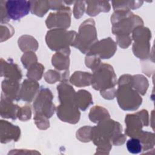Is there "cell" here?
I'll list each match as a JSON object with an SVG mask.
<instances>
[{
  "mask_svg": "<svg viewBox=\"0 0 155 155\" xmlns=\"http://www.w3.org/2000/svg\"><path fill=\"white\" fill-rule=\"evenodd\" d=\"M93 20L85 21L79 28V33L73 44V46L78 48L82 52L88 51L96 39V31Z\"/></svg>",
  "mask_w": 155,
  "mask_h": 155,
  "instance_id": "cell-1",
  "label": "cell"
},
{
  "mask_svg": "<svg viewBox=\"0 0 155 155\" xmlns=\"http://www.w3.org/2000/svg\"><path fill=\"white\" fill-rule=\"evenodd\" d=\"M74 31H67L63 29L53 30L47 33L46 41L48 46L54 50L68 48L69 44L73 45L76 40Z\"/></svg>",
  "mask_w": 155,
  "mask_h": 155,
  "instance_id": "cell-2",
  "label": "cell"
},
{
  "mask_svg": "<svg viewBox=\"0 0 155 155\" xmlns=\"http://www.w3.org/2000/svg\"><path fill=\"white\" fill-rule=\"evenodd\" d=\"M119 87L117 91V97L120 107L125 110L137 109L141 104V97L136 91L128 86V82H119Z\"/></svg>",
  "mask_w": 155,
  "mask_h": 155,
  "instance_id": "cell-3",
  "label": "cell"
},
{
  "mask_svg": "<svg viewBox=\"0 0 155 155\" xmlns=\"http://www.w3.org/2000/svg\"><path fill=\"white\" fill-rule=\"evenodd\" d=\"M116 83V76L112 67L103 64L96 68L92 76L91 84L96 90L113 88Z\"/></svg>",
  "mask_w": 155,
  "mask_h": 155,
  "instance_id": "cell-4",
  "label": "cell"
},
{
  "mask_svg": "<svg viewBox=\"0 0 155 155\" xmlns=\"http://www.w3.org/2000/svg\"><path fill=\"white\" fill-rule=\"evenodd\" d=\"M5 4L9 18L15 21L27 15L31 8L30 2L27 1H7Z\"/></svg>",
  "mask_w": 155,
  "mask_h": 155,
  "instance_id": "cell-5",
  "label": "cell"
},
{
  "mask_svg": "<svg viewBox=\"0 0 155 155\" xmlns=\"http://www.w3.org/2000/svg\"><path fill=\"white\" fill-rule=\"evenodd\" d=\"M53 98L51 91L48 89H42L33 104L36 113L42 110L45 117H50L54 113V105L51 103Z\"/></svg>",
  "mask_w": 155,
  "mask_h": 155,
  "instance_id": "cell-6",
  "label": "cell"
},
{
  "mask_svg": "<svg viewBox=\"0 0 155 155\" xmlns=\"http://www.w3.org/2000/svg\"><path fill=\"white\" fill-rule=\"evenodd\" d=\"M116 50L115 42L110 38H107L96 42L90 47L88 54H99L102 59H108L112 56Z\"/></svg>",
  "mask_w": 155,
  "mask_h": 155,
  "instance_id": "cell-7",
  "label": "cell"
},
{
  "mask_svg": "<svg viewBox=\"0 0 155 155\" xmlns=\"http://www.w3.org/2000/svg\"><path fill=\"white\" fill-rule=\"evenodd\" d=\"M62 104L58 107V116L62 120L70 123H76L78 122L80 113L77 108L76 102L69 101L61 102Z\"/></svg>",
  "mask_w": 155,
  "mask_h": 155,
  "instance_id": "cell-8",
  "label": "cell"
},
{
  "mask_svg": "<svg viewBox=\"0 0 155 155\" xmlns=\"http://www.w3.org/2000/svg\"><path fill=\"white\" fill-rule=\"evenodd\" d=\"M48 28L53 27H61L67 28L70 24V9L64 7L59 10L57 13H50L46 21Z\"/></svg>",
  "mask_w": 155,
  "mask_h": 155,
  "instance_id": "cell-9",
  "label": "cell"
},
{
  "mask_svg": "<svg viewBox=\"0 0 155 155\" xmlns=\"http://www.w3.org/2000/svg\"><path fill=\"white\" fill-rule=\"evenodd\" d=\"M20 135V129L5 120H1V141L6 143L12 139L17 140Z\"/></svg>",
  "mask_w": 155,
  "mask_h": 155,
  "instance_id": "cell-10",
  "label": "cell"
},
{
  "mask_svg": "<svg viewBox=\"0 0 155 155\" xmlns=\"http://www.w3.org/2000/svg\"><path fill=\"white\" fill-rule=\"evenodd\" d=\"M12 99L1 94V114L2 117L7 118L16 119V114L17 113L18 106L14 105Z\"/></svg>",
  "mask_w": 155,
  "mask_h": 155,
  "instance_id": "cell-11",
  "label": "cell"
},
{
  "mask_svg": "<svg viewBox=\"0 0 155 155\" xmlns=\"http://www.w3.org/2000/svg\"><path fill=\"white\" fill-rule=\"evenodd\" d=\"M1 64L4 65V68L1 67V75L4 73V76L8 78V79L19 81L21 79V73L20 70L18 68V66L16 64L11 62L8 63L4 61V64L1 62Z\"/></svg>",
  "mask_w": 155,
  "mask_h": 155,
  "instance_id": "cell-12",
  "label": "cell"
},
{
  "mask_svg": "<svg viewBox=\"0 0 155 155\" xmlns=\"http://www.w3.org/2000/svg\"><path fill=\"white\" fill-rule=\"evenodd\" d=\"M87 4V13L90 16H95L100 12H108L110 6L107 1H86Z\"/></svg>",
  "mask_w": 155,
  "mask_h": 155,
  "instance_id": "cell-13",
  "label": "cell"
},
{
  "mask_svg": "<svg viewBox=\"0 0 155 155\" xmlns=\"http://www.w3.org/2000/svg\"><path fill=\"white\" fill-rule=\"evenodd\" d=\"M39 87L38 84L35 81H28L25 80L22 84V90L19 94V97H21L24 101H31L33 96L29 91H31L35 94L38 88Z\"/></svg>",
  "mask_w": 155,
  "mask_h": 155,
  "instance_id": "cell-14",
  "label": "cell"
},
{
  "mask_svg": "<svg viewBox=\"0 0 155 155\" xmlns=\"http://www.w3.org/2000/svg\"><path fill=\"white\" fill-rule=\"evenodd\" d=\"M31 4V11L33 14L39 16H42L50 8L49 1H30Z\"/></svg>",
  "mask_w": 155,
  "mask_h": 155,
  "instance_id": "cell-15",
  "label": "cell"
},
{
  "mask_svg": "<svg viewBox=\"0 0 155 155\" xmlns=\"http://www.w3.org/2000/svg\"><path fill=\"white\" fill-rule=\"evenodd\" d=\"M75 102L81 109L85 110L88 106L91 104V97L90 94L85 90H81L75 96Z\"/></svg>",
  "mask_w": 155,
  "mask_h": 155,
  "instance_id": "cell-16",
  "label": "cell"
},
{
  "mask_svg": "<svg viewBox=\"0 0 155 155\" xmlns=\"http://www.w3.org/2000/svg\"><path fill=\"white\" fill-rule=\"evenodd\" d=\"M113 8L115 10H127L128 8H135L140 6L142 1H113Z\"/></svg>",
  "mask_w": 155,
  "mask_h": 155,
  "instance_id": "cell-17",
  "label": "cell"
},
{
  "mask_svg": "<svg viewBox=\"0 0 155 155\" xmlns=\"http://www.w3.org/2000/svg\"><path fill=\"white\" fill-rule=\"evenodd\" d=\"M70 81L74 85L79 87L89 85L92 81V75L87 73L85 76L82 79V78H79V77L75 73L71 76L70 79Z\"/></svg>",
  "mask_w": 155,
  "mask_h": 155,
  "instance_id": "cell-18",
  "label": "cell"
},
{
  "mask_svg": "<svg viewBox=\"0 0 155 155\" xmlns=\"http://www.w3.org/2000/svg\"><path fill=\"white\" fill-rule=\"evenodd\" d=\"M127 148L128 151L133 154H137L142 151V144L140 139L133 137L127 142Z\"/></svg>",
  "mask_w": 155,
  "mask_h": 155,
  "instance_id": "cell-19",
  "label": "cell"
},
{
  "mask_svg": "<svg viewBox=\"0 0 155 155\" xmlns=\"http://www.w3.org/2000/svg\"><path fill=\"white\" fill-rule=\"evenodd\" d=\"M85 9V2L84 1H77L76 2L75 6L74 8V15L76 18H80L83 15Z\"/></svg>",
  "mask_w": 155,
  "mask_h": 155,
  "instance_id": "cell-20",
  "label": "cell"
}]
</instances>
